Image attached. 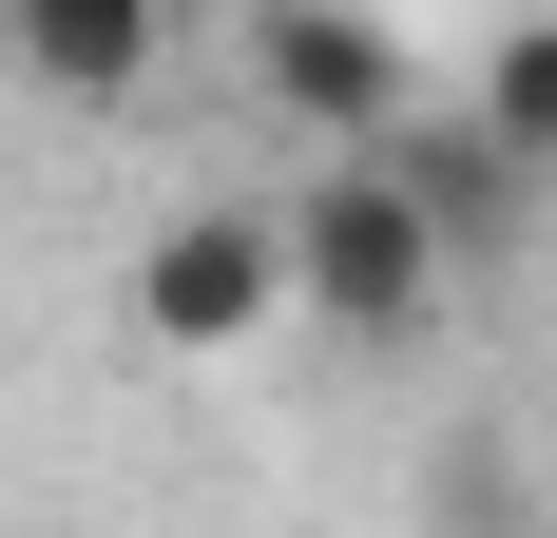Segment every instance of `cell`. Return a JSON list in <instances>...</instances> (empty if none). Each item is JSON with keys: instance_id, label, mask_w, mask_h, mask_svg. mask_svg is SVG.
I'll return each mask as SVG.
<instances>
[{"instance_id": "1", "label": "cell", "mask_w": 557, "mask_h": 538, "mask_svg": "<svg viewBox=\"0 0 557 538\" xmlns=\"http://www.w3.org/2000/svg\"><path fill=\"white\" fill-rule=\"evenodd\" d=\"M443 212L404 193L385 155H308L288 173V289H308V327H346V346H423L443 327Z\"/></svg>"}, {"instance_id": "6", "label": "cell", "mask_w": 557, "mask_h": 538, "mask_svg": "<svg viewBox=\"0 0 557 538\" xmlns=\"http://www.w3.org/2000/svg\"><path fill=\"white\" fill-rule=\"evenodd\" d=\"M461 115H481L500 155H539V173H557V20H519V39L481 58V97H461Z\"/></svg>"}, {"instance_id": "4", "label": "cell", "mask_w": 557, "mask_h": 538, "mask_svg": "<svg viewBox=\"0 0 557 538\" xmlns=\"http://www.w3.org/2000/svg\"><path fill=\"white\" fill-rule=\"evenodd\" d=\"M0 58H20L58 115H135L173 77V0H0Z\"/></svg>"}, {"instance_id": "5", "label": "cell", "mask_w": 557, "mask_h": 538, "mask_svg": "<svg viewBox=\"0 0 557 538\" xmlns=\"http://www.w3.org/2000/svg\"><path fill=\"white\" fill-rule=\"evenodd\" d=\"M385 173L443 212V250H461V269L500 250V231H519V193H539V155H500L481 115H404V135H385Z\"/></svg>"}, {"instance_id": "7", "label": "cell", "mask_w": 557, "mask_h": 538, "mask_svg": "<svg viewBox=\"0 0 557 538\" xmlns=\"http://www.w3.org/2000/svg\"><path fill=\"white\" fill-rule=\"evenodd\" d=\"M423 519H443V538H519L539 500H519V462H500V442H443V462H423Z\"/></svg>"}, {"instance_id": "2", "label": "cell", "mask_w": 557, "mask_h": 538, "mask_svg": "<svg viewBox=\"0 0 557 538\" xmlns=\"http://www.w3.org/2000/svg\"><path fill=\"white\" fill-rule=\"evenodd\" d=\"M135 327H154L173 366H231V346L308 327V289H288V193H193V212H154V250H135Z\"/></svg>"}, {"instance_id": "3", "label": "cell", "mask_w": 557, "mask_h": 538, "mask_svg": "<svg viewBox=\"0 0 557 538\" xmlns=\"http://www.w3.org/2000/svg\"><path fill=\"white\" fill-rule=\"evenodd\" d=\"M250 97L308 135V155H385L404 115V39H385V0H250Z\"/></svg>"}]
</instances>
